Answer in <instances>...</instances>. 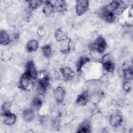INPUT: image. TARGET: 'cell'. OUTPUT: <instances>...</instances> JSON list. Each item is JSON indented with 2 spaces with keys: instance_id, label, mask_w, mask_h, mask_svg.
I'll list each match as a JSON object with an SVG mask.
<instances>
[{
  "instance_id": "1",
  "label": "cell",
  "mask_w": 133,
  "mask_h": 133,
  "mask_svg": "<svg viewBox=\"0 0 133 133\" xmlns=\"http://www.w3.org/2000/svg\"><path fill=\"white\" fill-rule=\"evenodd\" d=\"M34 81L29 75L24 72L20 78L19 87L23 90H30L34 86Z\"/></svg>"
},
{
  "instance_id": "2",
  "label": "cell",
  "mask_w": 133,
  "mask_h": 133,
  "mask_svg": "<svg viewBox=\"0 0 133 133\" xmlns=\"http://www.w3.org/2000/svg\"><path fill=\"white\" fill-rule=\"evenodd\" d=\"M107 44L105 39L101 36H99L95 39V42L90 45L91 50H94L99 53L102 54L105 50Z\"/></svg>"
},
{
  "instance_id": "3",
  "label": "cell",
  "mask_w": 133,
  "mask_h": 133,
  "mask_svg": "<svg viewBox=\"0 0 133 133\" xmlns=\"http://www.w3.org/2000/svg\"><path fill=\"white\" fill-rule=\"evenodd\" d=\"M101 64L103 71L108 73L113 72L115 69V64L109 54L104 55L101 60Z\"/></svg>"
},
{
  "instance_id": "4",
  "label": "cell",
  "mask_w": 133,
  "mask_h": 133,
  "mask_svg": "<svg viewBox=\"0 0 133 133\" xmlns=\"http://www.w3.org/2000/svg\"><path fill=\"white\" fill-rule=\"evenodd\" d=\"M50 83V78L48 76L46 73L43 74L38 80L37 84V90L39 93L42 95L44 94L48 87Z\"/></svg>"
},
{
  "instance_id": "5",
  "label": "cell",
  "mask_w": 133,
  "mask_h": 133,
  "mask_svg": "<svg viewBox=\"0 0 133 133\" xmlns=\"http://www.w3.org/2000/svg\"><path fill=\"white\" fill-rule=\"evenodd\" d=\"M100 16L108 23L113 22L116 18V15L107 5L101 9L100 11Z\"/></svg>"
},
{
  "instance_id": "6",
  "label": "cell",
  "mask_w": 133,
  "mask_h": 133,
  "mask_svg": "<svg viewBox=\"0 0 133 133\" xmlns=\"http://www.w3.org/2000/svg\"><path fill=\"white\" fill-rule=\"evenodd\" d=\"M123 117L122 113L119 111L113 112L110 116L109 123L113 127H118L123 123Z\"/></svg>"
},
{
  "instance_id": "7",
  "label": "cell",
  "mask_w": 133,
  "mask_h": 133,
  "mask_svg": "<svg viewBox=\"0 0 133 133\" xmlns=\"http://www.w3.org/2000/svg\"><path fill=\"white\" fill-rule=\"evenodd\" d=\"M89 3L88 1L78 0L75 1V12L77 16L84 15L88 9Z\"/></svg>"
},
{
  "instance_id": "8",
  "label": "cell",
  "mask_w": 133,
  "mask_h": 133,
  "mask_svg": "<svg viewBox=\"0 0 133 133\" xmlns=\"http://www.w3.org/2000/svg\"><path fill=\"white\" fill-rule=\"evenodd\" d=\"M2 118L4 123L7 126H12L16 122L17 116L10 110L4 111L2 112Z\"/></svg>"
},
{
  "instance_id": "9",
  "label": "cell",
  "mask_w": 133,
  "mask_h": 133,
  "mask_svg": "<svg viewBox=\"0 0 133 133\" xmlns=\"http://www.w3.org/2000/svg\"><path fill=\"white\" fill-rule=\"evenodd\" d=\"M65 90L62 86H58L54 90V97L55 101L58 104H61L63 102L65 96Z\"/></svg>"
},
{
  "instance_id": "10",
  "label": "cell",
  "mask_w": 133,
  "mask_h": 133,
  "mask_svg": "<svg viewBox=\"0 0 133 133\" xmlns=\"http://www.w3.org/2000/svg\"><path fill=\"white\" fill-rule=\"evenodd\" d=\"M26 74L29 75L33 79H35L37 77V71L33 61H28L25 66V71Z\"/></svg>"
},
{
  "instance_id": "11",
  "label": "cell",
  "mask_w": 133,
  "mask_h": 133,
  "mask_svg": "<svg viewBox=\"0 0 133 133\" xmlns=\"http://www.w3.org/2000/svg\"><path fill=\"white\" fill-rule=\"evenodd\" d=\"M89 95L87 91H84L77 96L76 100V103L81 106H84L88 102Z\"/></svg>"
},
{
  "instance_id": "12",
  "label": "cell",
  "mask_w": 133,
  "mask_h": 133,
  "mask_svg": "<svg viewBox=\"0 0 133 133\" xmlns=\"http://www.w3.org/2000/svg\"><path fill=\"white\" fill-rule=\"evenodd\" d=\"M60 72L63 77L66 81L73 79L75 76L74 71L70 67L65 66L60 69Z\"/></svg>"
},
{
  "instance_id": "13",
  "label": "cell",
  "mask_w": 133,
  "mask_h": 133,
  "mask_svg": "<svg viewBox=\"0 0 133 133\" xmlns=\"http://www.w3.org/2000/svg\"><path fill=\"white\" fill-rule=\"evenodd\" d=\"M55 10L59 12H63L67 10L68 4L67 2L63 0L55 1L53 3Z\"/></svg>"
},
{
  "instance_id": "14",
  "label": "cell",
  "mask_w": 133,
  "mask_h": 133,
  "mask_svg": "<svg viewBox=\"0 0 133 133\" xmlns=\"http://www.w3.org/2000/svg\"><path fill=\"white\" fill-rule=\"evenodd\" d=\"M43 12L46 16H50L55 11V7L51 1H46L44 3Z\"/></svg>"
},
{
  "instance_id": "15",
  "label": "cell",
  "mask_w": 133,
  "mask_h": 133,
  "mask_svg": "<svg viewBox=\"0 0 133 133\" xmlns=\"http://www.w3.org/2000/svg\"><path fill=\"white\" fill-rule=\"evenodd\" d=\"M122 74L124 78L127 81H131L133 78V72L131 66L125 65L122 68Z\"/></svg>"
},
{
  "instance_id": "16",
  "label": "cell",
  "mask_w": 133,
  "mask_h": 133,
  "mask_svg": "<svg viewBox=\"0 0 133 133\" xmlns=\"http://www.w3.org/2000/svg\"><path fill=\"white\" fill-rule=\"evenodd\" d=\"M35 117V113L33 109H27L24 110L22 113V117L24 121L30 122L33 120Z\"/></svg>"
},
{
  "instance_id": "17",
  "label": "cell",
  "mask_w": 133,
  "mask_h": 133,
  "mask_svg": "<svg viewBox=\"0 0 133 133\" xmlns=\"http://www.w3.org/2000/svg\"><path fill=\"white\" fill-rule=\"evenodd\" d=\"M11 42L9 35L6 30H2L0 32V43L2 45H8Z\"/></svg>"
},
{
  "instance_id": "18",
  "label": "cell",
  "mask_w": 133,
  "mask_h": 133,
  "mask_svg": "<svg viewBox=\"0 0 133 133\" xmlns=\"http://www.w3.org/2000/svg\"><path fill=\"white\" fill-rule=\"evenodd\" d=\"M90 61V59L89 57L86 56H82L79 58L76 62V70L78 72H81L83 68Z\"/></svg>"
},
{
  "instance_id": "19",
  "label": "cell",
  "mask_w": 133,
  "mask_h": 133,
  "mask_svg": "<svg viewBox=\"0 0 133 133\" xmlns=\"http://www.w3.org/2000/svg\"><path fill=\"white\" fill-rule=\"evenodd\" d=\"M91 131V125L89 122L88 121L83 122L79 125L77 131V132L79 133H88Z\"/></svg>"
},
{
  "instance_id": "20",
  "label": "cell",
  "mask_w": 133,
  "mask_h": 133,
  "mask_svg": "<svg viewBox=\"0 0 133 133\" xmlns=\"http://www.w3.org/2000/svg\"><path fill=\"white\" fill-rule=\"evenodd\" d=\"M54 36L56 41L59 43L69 38L67 35L63 31V30L59 28L56 30L54 33Z\"/></svg>"
},
{
  "instance_id": "21",
  "label": "cell",
  "mask_w": 133,
  "mask_h": 133,
  "mask_svg": "<svg viewBox=\"0 0 133 133\" xmlns=\"http://www.w3.org/2000/svg\"><path fill=\"white\" fill-rule=\"evenodd\" d=\"M38 43L36 39H31L30 40L26 46V48L29 52H32L35 51L38 48Z\"/></svg>"
},
{
  "instance_id": "22",
  "label": "cell",
  "mask_w": 133,
  "mask_h": 133,
  "mask_svg": "<svg viewBox=\"0 0 133 133\" xmlns=\"http://www.w3.org/2000/svg\"><path fill=\"white\" fill-rule=\"evenodd\" d=\"M70 43L71 39L70 38L60 42V51L64 54L68 53L71 48H70Z\"/></svg>"
},
{
  "instance_id": "23",
  "label": "cell",
  "mask_w": 133,
  "mask_h": 133,
  "mask_svg": "<svg viewBox=\"0 0 133 133\" xmlns=\"http://www.w3.org/2000/svg\"><path fill=\"white\" fill-rule=\"evenodd\" d=\"M128 7V5L126 4L124 2L119 1L118 4L114 10V14L116 15H119L124 12V11Z\"/></svg>"
},
{
  "instance_id": "24",
  "label": "cell",
  "mask_w": 133,
  "mask_h": 133,
  "mask_svg": "<svg viewBox=\"0 0 133 133\" xmlns=\"http://www.w3.org/2000/svg\"><path fill=\"white\" fill-rule=\"evenodd\" d=\"M29 5V7L32 10L38 9L41 6L44 4V1L40 0H32L26 1Z\"/></svg>"
},
{
  "instance_id": "25",
  "label": "cell",
  "mask_w": 133,
  "mask_h": 133,
  "mask_svg": "<svg viewBox=\"0 0 133 133\" xmlns=\"http://www.w3.org/2000/svg\"><path fill=\"white\" fill-rule=\"evenodd\" d=\"M32 107L35 110H39L43 105V100L39 97H35L32 101Z\"/></svg>"
},
{
  "instance_id": "26",
  "label": "cell",
  "mask_w": 133,
  "mask_h": 133,
  "mask_svg": "<svg viewBox=\"0 0 133 133\" xmlns=\"http://www.w3.org/2000/svg\"><path fill=\"white\" fill-rule=\"evenodd\" d=\"M42 51L43 54L46 58H50L52 53L51 45L49 44H46L43 46L42 47Z\"/></svg>"
},
{
  "instance_id": "27",
  "label": "cell",
  "mask_w": 133,
  "mask_h": 133,
  "mask_svg": "<svg viewBox=\"0 0 133 133\" xmlns=\"http://www.w3.org/2000/svg\"><path fill=\"white\" fill-rule=\"evenodd\" d=\"M122 88L124 91L127 92H129L131 90L132 86L131 83L129 81L125 80L122 85Z\"/></svg>"
},
{
  "instance_id": "28",
  "label": "cell",
  "mask_w": 133,
  "mask_h": 133,
  "mask_svg": "<svg viewBox=\"0 0 133 133\" xmlns=\"http://www.w3.org/2000/svg\"><path fill=\"white\" fill-rule=\"evenodd\" d=\"M36 33L38 35V36H43L45 33V30H44V29L43 28L39 27L37 29Z\"/></svg>"
}]
</instances>
